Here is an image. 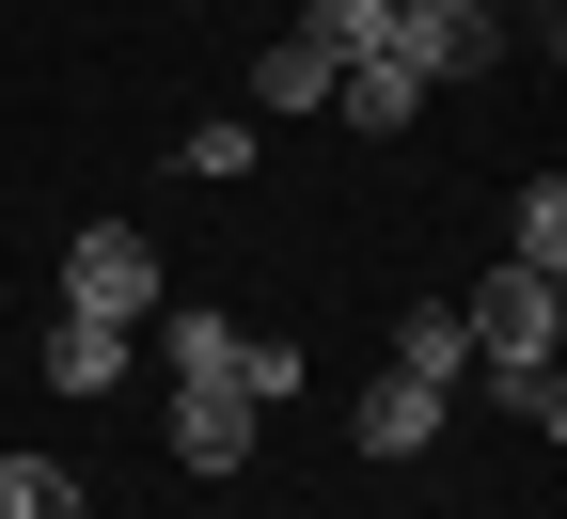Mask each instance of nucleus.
I'll return each mask as SVG.
<instances>
[{
    "label": "nucleus",
    "mask_w": 567,
    "mask_h": 519,
    "mask_svg": "<svg viewBox=\"0 0 567 519\" xmlns=\"http://www.w3.org/2000/svg\"><path fill=\"white\" fill-rule=\"evenodd\" d=\"M221 378H237L252 409H284V394H300V331H237V362H221Z\"/></svg>",
    "instance_id": "nucleus-13"
},
{
    "label": "nucleus",
    "mask_w": 567,
    "mask_h": 519,
    "mask_svg": "<svg viewBox=\"0 0 567 519\" xmlns=\"http://www.w3.org/2000/svg\"><path fill=\"white\" fill-rule=\"evenodd\" d=\"M142 331H158V378H221V362H237V315L221 300H174V315H142Z\"/></svg>",
    "instance_id": "nucleus-8"
},
{
    "label": "nucleus",
    "mask_w": 567,
    "mask_h": 519,
    "mask_svg": "<svg viewBox=\"0 0 567 519\" xmlns=\"http://www.w3.org/2000/svg\"><path fill=\"white\" fill-rule=\"evenodd\" d=\"M410 111H425V80H410L394 48H363V63H347V80H331V126H363V142H394Z\"/></svg>",
    "instance_id": "nucleus-6"
},
{
    "label": "nucleus",
    "mask_w": 567,
    "mask_h": 519,
    "mask_svg": "<svg viewBox=\"0 0 567 519\" xmlns=\"http://www.w3.org/2000/svg\"><path fill=\"white\" fill-rule=\"evenodd\" d=\"M442 409H457V378H410V362H394V378H363L347 440H363V457L394 473V457H425V440H442Z\"/></svg>",
    "instance_id": "nucleus-4"
},
{
    "label": "nucleus",
    "mask_w": 567,
    "mask_h": 519,
    "mask_svg": "<svg viewBox=\"0 0 567 519\" xmlns=\"http://www.w3.org/2000/svg\"><path fill=\"white\" fill-rule=\"evenodd\" d=\"M331 80H347V63H331L300 17H284V32H268V63H252V111H331Z\"/></svg>",
    "instance_id": "nucleus-7"
},
{
    "label": "nucleus",
    "mask_w": 567,
    "mask_h": 519,
    "mask_svg": "<svg viewBox=\"0 0 567 519\" xmlns=\"http://www.w3.org/2000/svg\"><path fill=\"white\" fill-rule=\"evenodd\" d=\"M63 315L142 331L158 315V237H142V220H80V237H63Z\"/></svg>",
    "instance_id": "nucleus-1"
},
{
    "label": "nucleus",
    "mask_w": 567,
    "mask_h": 519,
    "mask_svg": "<svg viewBox=\"0 0 567 519\" xmlns=\"http://www.w3.org/2000/svg\"><path fill=\"white\" fill-rule=\"evenodd\" d=\"M505 252H520V268H551V283H567V174H536V189H520V205H505Z\"/></svg>",
    "instance_id": "nucleus-9"
},
{
    "label": "nucleus",
    "mask_w": 567,
    "mask_h": 519,
    "mask_svg": "<svg viewBox=\"0 0 567 519\" xmlns=\"http://www.w3.org/2000/svg\"><path fill=\"white\" fill-rule=\"evenodd\" d=\"M174 158H189L205 189H237V174H252V126H189V142H174Z\"/></svg>",
    "instance_id": "nucleus-14"
},
{
    "label": "nucleus",
    "mask_w": 567,
    "mask_h": 519,
    "mask_svg": "<svg viewBox=\"0 0 567 519\" xmlns=\"http://www.w3.org/2000/svg\"><path fill=\"white\" fill-rule=\"evenodd\" d=\"M252 440H268V409L237 394V378H174V457L221 488V473H252Z\"/></svg>",
    "instance_id": "nucleus-3"
},
{
    "label": "nucleus",
    "mask_w": 567,
    "mask_h": 519,
    "mask_svg": "<svg viewBox=\"0 0 567 519\" xmlns=\"http://www.w3.org/2000/svg\"><path fill=\"white\" fill-rule=\"evenodd\" d=\"M394 63L410 80H488L505 63V17L488 0H394Z\"/></svg>",
    "instance_id": "nucleus-2"
},
{
    "label": "nucleus",
    "mask_w": 567,
    "mask_h": 519,
    "mask_svg": "<svg viewBox=\"0 0 567 519\" xmlns=\"http://www.w3.org/2000/svg\"><path fill=\"white\" fill-rule=\"evenodd\" d=\"M300 32H316L331 63H363V48H394V0H300Z\"/></svg>",
    "instance_id": "nucleus-12"
},
{
    "label": "nucleus",
    "mask_w": 567,
    "mask_h": 519,
    "mask_svg": "<svg viewBox=\"0 0 567 519\" xmlns=\"http://www.w3.org/2000/svg\"><path fill=\"white\" fill-rule=\"evenodd\" d=\"M0 519H95L63 457H0Z\"/></svg>",
    "instance_id": "nucleus-11"
},
{
    "label": "nucleus",
    "mask_w": 567,
    "mask_h": 519,
    "mask_svg": "<svg viewBox=\"0 0 567 519\" xmlns=\"http://www.w3.org/2000/svg\"><path fill=\"white\" fill-rule=\"evenodd\" d=\"M394 362H410V378H473V331H457V300L394 315Z\"/></svg>",
    "instance_id": "nucleus-10"
},
{
    "label": "nucleus",
    "mask_w": 567,
    "mask_h": 519,
    "mask_svg": "<svg viewBox=\"0 0 567 519\" xmlns=\"http://www.w3.org/2000/svg\"><path fill=\"white\" fill-rule=\"evenodd\" d=\"M126 362H142V331H111V315H48V394H126Z\"/></svg>",
    "instance_id": "nucleus-5"
}]
</instances>
